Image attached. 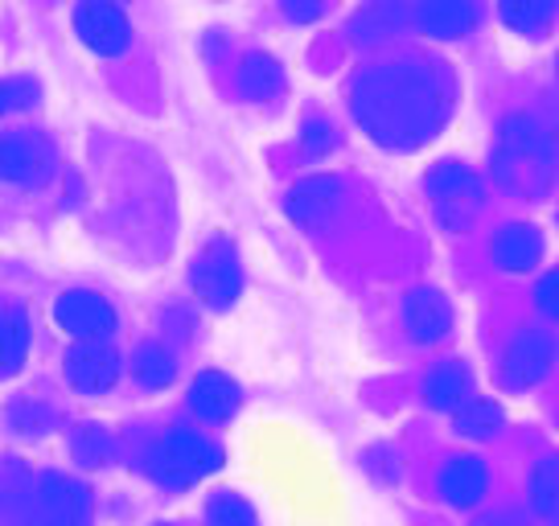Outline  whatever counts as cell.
I'll return each mask as SVG.
<instances>
[{"label":"cell","mask_w":559,"mask_h":526,"mask_svg":"<svg viewBox=\"0 0 559 526\" xmlns=\"http://www.w3.org/2000/svg\"><path fill=\"white\" fill-rule=\"evenodd\" d=\"M349 104L362 132H370L383 148L412 153L432 141L453 116L456 83L437 62H419V58L383 62L354 83Z\"/></svg>","instance_id":"1"},{"label":"cell","mask_w":559,"mask_h":526,"mask_svg":"<svg viewBox=\"0 0 559 526\" xmlns=\"http://www.w3.org/2000/svg\"><path fill=\"white\" fill-rule=\"evenodd\" d=\"M556 136L535 116H510V120H502L498 148H493V177L507 190L523 193V198H543V193L551 190V181H556Z\"/></svg>","instance_id":"2"},{"label":"cell","mask_w":559,"mask_h":526,"mask_svg":"<svg viewBox=\"0 0 559 526\" xmlns=\"http://www.w3.org/2000/svg\"><path fill=\"white\" fill-rule=\"evenodd\" d=\"M223 465V449L214 440L198 437V432H165V437L153 444L148 453V477L165 486V490H186V486H198L202 477H210Z\"/></svg>","instance_id":"3"},{"label":"cell","mask_w":559,"mask_h":526,"mask_svg":"<svg viewBox=\"0 0 559 526\" xmlns=\"http://www.w3.org/2000/svg\"><path fill=\"white\" fill-rule=\"evenodd\" d=\"M58 153L41 132H4L0 136V181L37 190L53 177Z\"/></svg>","instance_id":"4"},{"label":"cell","mask_w":559,"mask_h":526,"mask_svg":"<svg viewBox=\"0 0 559 526\" xmlns=\"http://www.w3.org/2000/svg\"><path fill=\"white\" fill-rule=\"evenodd\" d=\"M190 284L193 292L206 304H214V309H227L230 300H239V292H243V267H239L235 247L227 239H214V243L202 247V255L190 267Z\"/></svg>","instance_id":"5"},{"label":"cell","mask_w":559,"mask_h":526,"mask_svg":"<svg viewBox=\"0 0 559 526\" xmlns=\"http://www.w3.org/2000/svg\"><path fill=\"white\" fill-rule=\"evenodd\" d=\"M551 367H556V342L539 330H523V334L510 337L502 367H498V383L507 391H526V386L543 383Z\"/></svg>","instance_id":"6"},{"label":"cell","mask_w":559,"mask_h":526,"mask_svg":"<svg viewBox=\"0 0 559 526\" xmlns=\"http://www.w3.org/2000/svg\"><path fill=\"white\" fill-rule=\"evenodd\" d=\"M53 316H58V325H62L67 334L79 337V342H104V337L116 330V309H111L99 292H87V288H74L67 297H58Z\"/></svg>","instance_id":"7"},{"label":"cell","mask_w":559,"mask_h":526,"mask_svg":"<svg viewBox=\"0 0 559 526\" xmlns=\"http://www.w3.org/2000/svg\"><path fill=\"white\" fill-rule=\"evenodd\" d=\"M120 379V354L107 342H79L67 354V383L83 395H104Z\"/></svg>","instance_id":"8"},{"label":"cell","mask_w":559,"mask_h":526,"mask_svg":"<svg viewBox=\"0 0 559 526\" xmlns=\"http://www.w3.org/2000/svg\"><path fill=\"white\" fill-rule=\"evenodd\" d=\"M41 490V526H91V493L67 474H46Z\"/></svg>","instance_id":"9"},{"label":"cell","mask_w":559,"mask_h":526,"mask_svg":"<svg viewBox=\"0 0 559 526\" xmlns=\"http://www.w3.org/2000/svg\"><path fill=\"white\" fill-rule=\"evenodd\" d=\"M74 29H79V37L87 41L91 50L104 53V58L123 53L128 41H132V25H128V17L116 4H79L74 9Z\"/></svg>","instance_id":"10"},{"label":"cell","mask_w":559,"mask_h":526,"mask_svg":"<svg viewBox=\"0 0 559 526\" xmlns=\"http://www.w3.org/2000/svg\"><path fill=\"white\" fill-rule=\"evenodd\" d=\"M337 202H342V181L337 177H305L297 181L288 198H284V211L288 218L297 223V227H321L333 211H337Z\"/></svg>","instance_id":"11"},{"label":"cell","mask_w":559,"mask_h":526,"mask_svg":"<svg viewBox=\"0 0 559 526\" xmlns=\"http://www.w3.org/2000/svg\"><path fill=\"white\" fill-rule=\"evenodd\" d=\"M403 325L416 342H440L453 330V304L437 288H416L403 300Z\"/></svg>","instance_id":"12"},{"label":"cell","mask_w":559,"mask_h":526,"mask_svg":"<svg viewBox=\"0 0 559 526\" xmlns=\"http://www.w3.org/2000/svg\"><path fill=\"white\" fill-rule=\"evenodd\" d=\"M243 404V395H239V386L230 383L227 374H218V370H202L190 386V407L198 420L206 423H227L235 411Z\"/></svg>","instance_id":"13"},{"label":"cell","mask_w":559,"mask_h":526,"mask_svg":"<svg viewBox=\"0 0 559 526\" xmlns=\"http://www.w3.org/2000/svg\"><path fill=\"white\" fill-rule=\"evenodd\" d=\"M489 255H493L498 267H507V272H531L543 255L539 227H526V223L498 227L493 230V243H489Z\"/></svg>","instance_id":"14"},{"label":"cell","mask_w":559,"mask_h":526,"mask_svg":"<svg viewBox=\"0 0 559 526\" xmlns=\"http://www.w3.org/2000/svg\"><path fill=\"white\" fill-rule=\"evenodd\" d=\"M489 474L477 456H453L444 469H440V493L449 498V506L469 510L486 498Z\"/></svg>","instance_id":"15"},{"label":"cell","mask_w":559,"mask_h":526,"mask_svg":"<svg viewBox=\"0 0 559 526\" xmlns=\"http://www.w3.org/2000/svg\"><path fill=\"white\" fill-rule=\"evenodd\" d=\"M34 518H41V490L9 469L0 477V526H29Z\"/></svg>","instance_id":"16"},{"label":"cell","mask_w":559,"mask_h":526,"mask_svg":"<svg viewBox=\"0 0 559 526\" xmlns=\"http://www.w3.org/2000/svg\"><path fill=\"white\" fill-rule=\"evenodd\" d=\"M424 186H428V193H432L437 202H456V206L481 202V177L473 174V169H465V165H456V160L437 165Z\"/></svg>","instance_id":"17"},{"label":"cell","mask_w":559,"mask_h":526,"mask_svg":"<svg viewBox=\"0 0 559 526\" xmlns=\"http://www.w3.org/2000/svg\"><path fill=\"white\" fill-rule=\"evenodd\" d=\"M424 399L437 411H461L465 399H469V370L461 362H440L428 374V383H424Z\"/></svg>","instance_id":"18"},{"label":"cell","mask_w":559,"mask_h":526,"mask_svg":"<svg viewBox=\"0 0 559 526\" xmlns=\"http://www.w3.org/2000/svg\"><path fill=\"white\" fill-rule=\"evenodd\" d=\"M239 91L247 99H276L284 91V67H280L272 53H247L243 67H239Z\"/></svg>","instance_id":"19"},{"label":"cell","mask_w":559,"mask_h":526,"mask_svg":"<svg viewBox=\"0 0 559 526\" xmlns=\"http://www.w3.org/2000/svg\"><path fill=\"white\" fill-rule=\"evenodd\" d=\"M416 25L432 37H461L477 25V9L473 4H419Z\"/></svg>","instance_id":"20"},{"label":"cell","mask_w":559,"mask_h":526,"mask_svg":"<svg viewBox=\"0 0 559 526\" xmlns=\"http://www.w3.org/2000/svg\"><path fill=\"white\" fill-rule=\"evenodd\" d=\"M132 374H136L140 386H148V391H165V386L177 379L174 354L165 350L160 342H144V346H136V354H132Z\"/></svg>","instance_id":"21"},{"label":"cell","mask_w":559,"mask_h":526,"mask_svg":"<svg viewBox=\"0 0 559 526\" xmlns=\"http://www.w3.org/2000/svg\"><path fill=\"white\" fill-rule=\"evenodd\" d=\"M502 13V21H507L510 29H519V34H543V29H551L559 17V4H551V0H510V4H502L498 9Z\"/></svg>","instance_id":"22"},{"label":"cell","mask_w":559,"mask_h":526,"mask_svg":"<svg viewBox=\"0 0 559 526\" xmlns=\"http://www.w3.org/2000/svg\"><path fill=\"white\" fill-rule=\"evenodd\" d=\"M70 453H74L79 465H87V469H104L107 461L116 456V440L99 423H83V428L70 432Z\"/></svg>","instance_id":"23"},{"label":"cell","mask_w":559,"mask_h":526,"mask_svg":"<svg viewBox=\"0 0 559 526\" xmlns=\"http://www.w3.org/2000/svg\"><path fill=\"white\" fill-rule=\"evenodd\" d=\"M29 354V321L25 313H0V374H13Z\"/></svg>","instance_id":"24"},{"label":"cell","mask_w":559,"mask_h":526,"mask_svg":"<svg viewBox=\"0 0 559 526\" xmlns=\"http://www.w3.org/2000/svg\"><path fill=\"white\" fill-rule=\"evenodd\" d=\"M502 428V407L493 399H469V404L456 411V432L469 440H489Z\"/></svg>","instance_id":"25"},{"label":"cell","mask_w":559,"mask_h":526,"mask_svg":"<svg viewBox=\"0 0 559 526\" xmlns=\"http://www.w3.org/2000/svg\"><path fill=\"white\" fill-rule=\"evenodd\" d=\"M531 502L539 510L547 523L559 526V461H543L535 465V474H531Z\"/></svg>","instance_id":"26"},{"label":"cell","mask_w":559,"mask_h":526,"mask_svg":"<svg viewBox=\"0 0 559 526\" xmlns=\"http://www.w3.org/2000/svg\"><path fill=\"white\" fill-rule=\"evenodd\" d=\"M53 416L46 404H37V399H25V404H13L9 411H4V423L17 432V437H46L53 428Z\"/></svg>","instance_id":"27"},{"label":"cell","mask_w":559,"mask_h":526,"mask_svg":"<svg viewBox=\"0 0 559 526\" xmlns=\"http://www.w3.org/2000/svg\"><path fill=\"white\" fill-rule=\"evenodd\" d=\"M403 21H407L403 9H395V4H379V9H367L362 17L354 21V37H358V41H383V37H391L395 29H400Z\"/></svg>","instance_id":"28"},{"label":"cell","mask_w":559,"mask_h":526,"mask_svg":"<svg viewBox=\"0 0 559 526\" xmlns=\"http://www.w3.org/2000/svg\"><path fill=\"white\" fill-rule=\"evenodd\" d=\"M206 523L210 526H260V523H255V510H251V502H247V498H239V493H218V498H210Z\"/></svg>","instance_id":"29"},{"label":"cell","mask_w":559,"mask_h":526,"mask_svg":"<svg viewBox=\"0 0 559 526\" xmlns=\"http://www.w3.org/2000/svg\"><path fill=\"white\" fill-rule=\"evenodd\" d=\"M333 148H337L333 123L321 120V116L305 120V128H300V153H305V157H325V153H333Z\"/></svg>","instance_id":"30"},{"label":"cell","mask_w":559,"mask_h":526,"mask_svg":"<svg viewBox=\"0 0 559 526\" xmlns=\"http://www.w3.org/2000/svg\"><path fill=\"white\" fill-rule=\"evenodd\" d=\"M535 300H539V309L547 316H559V267L556 272H547L539 280V288H535Z\"/></svg>","instance_id":"31"},{"label":"cell","mask_w":559,"mask_h":526,"mask_svg":"<svg viewBox=\"0 0 559 526\" xmlns=\"http://www.w3.org/2000/svg\"><path fill=\"white\" fill-rule=\"evenodd\" d=\"M437 218H440V227L465 230L473 223V211L469 206H456V202H437Z\"/></svg>","instance_id":"32"},{"label":"cell","mask_w":559,"mask_h":526,"mask_svg":"<svg viewBox=\"0 0 559 526\" xmlns=\"http://www.w3.org/2000/svg\"><path fill=\"white\" fill-rule=\"evenodd\" d=\"M284 13H288L293 21H313V17H321V13H325V4H313V0H293Z\"/></svg>","instance_id":"33"},{"label":"cell","mask_w":559,"mask_h":526,"mask_svg":"<svg viewBox=\"0 0 559 526\" xmlns=\"http://www.w3.org/2000/svg\"><path fill=\"white\" fill-rule=\"evenodd\" d=\"M477 526H526L519 514H510V510H498V514H486Z\"/></svg>","instance_id":"34"},{"label":"cell","mask_w":559,"mask_h":526,"mask_svg":"<svg viewBox=\"0 0 559 526\" xmlns=\"http://www.w3.org/2000/svg\"><path fill=\"white\" fill-rule=\"evenodd\" d=\"M4 107H9V87L0 83V116H4Z\"/></svg>","instance_id":"35"}]
</instances>
